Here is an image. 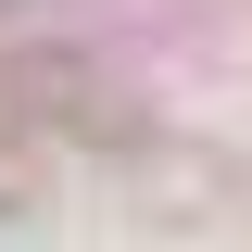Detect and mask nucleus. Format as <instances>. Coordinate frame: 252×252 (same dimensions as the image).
<instances>
[{"instance_id": "nucleus-1", "label": "nucleus", "mask_w": 252, "mask_h": 252, "mask_svg": "<svg viewBox=\"0 0 252 252\" xmlns=\"http://www.w3.org/2000/svg\"><path fill=\"white\" fill-rule=\"evenodd\" d=\"M13 89H26V114H51L63 139H101V152H139V139H152V114H139L101 63H76V51H26Z\"/></svg>"}, {"instance_id": "nucleus-2", "label": "nucleus", "mask_w": 252, "mask_h": 252, "mask_svg": "<svg viewBox=\"0 0 252 252\" xmlns=\"http://www.w3.org/2000/svg\"><path fill=\"white\" fill-rule=\"evenodd\" d=\"M38 189H51V177H38V152H0V215H26Z\"/></svg>"}]
</instances>
